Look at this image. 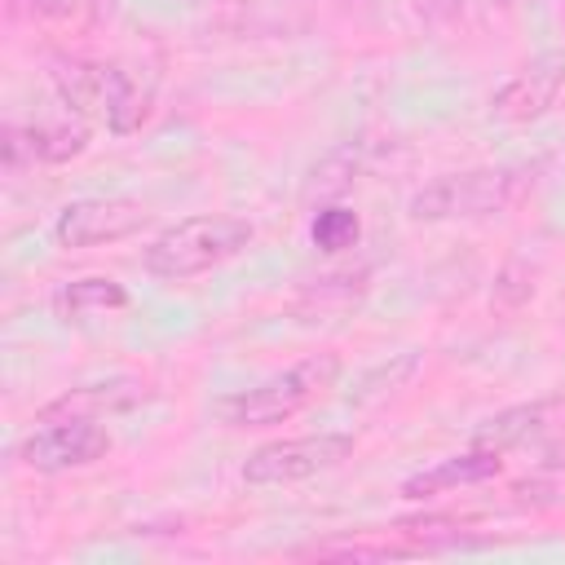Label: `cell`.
Listing matches in <instances>:
<instances>
[{
  "instance_id": "9",
  "label": "cell",
  "mask_w": 565,
  "mask_h": 565,
  "mask_svg": "<svg viewBox=\"0 0 565 565\" xmlns=\"http://www.w3.org/2000/svg\"><path fill=\"white\" fill-rule=\"evenodd\" d=\"M146 397L141 380H102V384H79L66 388L62 397H53L49 406H40L35 419H102L110 411H128Z\"/></svg>"
},
{
  "instance_id": "16",
  "label": "cell",
  "mask_w": 565,
  "mask_h": 565,
  "mask_svg": "<svg viewBox=\"0 0 565 565\" xmlns=\"http://www.w3.org/2000/svg\"><path fill=\"white\" fill-rule=\"evenodd\" d=\"M353 172H358V154L353 146H340L331 150L322 163H313L309 181H305V199H331V194H344L353 185Z\"/></svg>"
},
{
  "instance_id": "11",
  "label": "cell",
  "mask_w": 565,
  "mask_h": 565,
  "mask_svg": "<svg viewBox=\"0 0 565 565\" xmlns=\"http://www.w3.org/2000/svg\"><path fill=\"white\" fill-rule=\"evenodd\" d=\"M154 110V79H141V71H128V66H106V128L115 137H128L137 132Z\"/></svg>"
},
{
  "instance_id": "5",
  "label": "cell",
  "mask_w": 565,
  "mask_h": 565,
  "mask_svg": "<svg viewBox=\"0 0 565 565\" xmlns=\"http://www.w3.org/2000/svg\"><path fill=\"white\" fill-rule=\"evenodd\" d=\"M106 450L110 433L97 419H35V428L18 446V459L31 472H71L97 463Z\"/></svg>"
},
{
  "instance_id": "17",
  "label": "cell",
  "mask_w": 565,
  "mask_h": 565,
  "mask_svg": "<svg viewBox=\"0 0 565 565\" xmlns=\"http://www.w3.org/2000/svg\"><path fill=\"white\" fill-rule=\"evenodd\" d=\"M530 296H534L530 269H525L521 260H508V265L499 269V278H494V305H503V309H516V305H525Z\"/></svg>"
},
{
  "instance_id": "1",
  "label": "cell",
  "mask_w": 565,
  "mask_h": 565,
  "mask_svg": "<svg viewBox=\"0 0 565 565\" xmlns=\"http://www.w3.org/2000/svg\"><path fill=\"white\" fill-rule=\"evenodd\" d=\"M252 238H256V225L247 216L203 212V216H185V221L159 230L146 243L141 265L154 278H194V274H207V269L234 260Z\"/></svg>"
},
{
  "instance_id": "15",
  "label": "cell",
  "mask_w": 565,
  "mask_h": 565,
  "mask_svg": "<svg viewBox=\"0 0 565 565\" xmlns=\"http://www.w3.org/2000/svg\"><path fill=\"white\" fill-rule=\"evenodd\" d=\"M358 234H362V221H358V212L344 207V203L318 207L313 221H309V238H313L318 252H344V247L358 243Z\"/></svg>"
},
{
  "instance_id": "8",
  "label": "cell",
  "mask_w": 565,
  "mask_h": 565,
  "mask_svg": "<svg viewBox=\"0 0 565 565\" xmlns=\"http://www.w3.org/2000/svg\"><path fill=\"white\" fill-rule=\"evenodd\" d=\"M499 468H503L499 450L468 446L463 455L437 459L433 468H424V472L406 477V481H402V499H433V494H446V490H459V486H477V481L499 477Z\"/></svg>"
},
{
  "instance_id": "14",
  "label": "cell",
  "mask_w": 565,
  "mask_h": 565,
  "mask_svg": "<svg viewBox=\"0 0 565 565\" xmlns=\"http://www.w3.org/2000/svg\"><path fill=\"white\" fill-rule=\"evenodd\" d=\"M543 424V402H525V406H508V411H494L490 419L477 424L472 433V446L481 450H508V446H521L530 441V433Z\"/></svg>"
},
{
  "instance_id": "2",
  "label": "cell",
  "mask_w": 565,
  "mask_h": 565,
  "mask_svg": "<svg viewBox=\"0 0 565 565\" xmlns=\"http://www.w3.org/2000/svg\"><path fill=\"white\" fill-rule=\"evenodd\" d=\"M340 375V358L335 353H313L252 388H234L225 397L212 402V415L225 428H265V424H282L296 411H305L322 388H331Z\"/></svg>"
},
{
  "instance_id": "4",
  "label": "cell",
  "mask_w": 565,
  "mask_h": 565,
  "mask_svg": "<svg viewBox=\"0 0 565 565\" xmlns=\"http://www.w3.org/2000/svg\"><path fill=\"white\" fill-rule=\"evenodd\" d=\"M353 455V437L349 433H313V437H287V441H269L256 446L243 459V481L256 490L269 486H291L305 477H318L335 463H344Z\"/></svg>"
},
{
  "instance_id": "6",
  "label": "cell",
  "mask_w": 565,
  "mask_h": 565,
  "mask_svg": "<svg viewBox=\"0 0 565 565\" xmlns=\"http://www.w3.org/2000/svg\"><path fill=\"white\" fill-rule=\"evenodd\" d=\"M146 203L124 199V194H93V199H75L57 212L53 238L62 247H102V243H119L128 234H137L146 225Z\"/></svg>"
},
{
  "instance_id": "10",
  "label": "cell",
  "mask_w": 565,
  "mask_h": 565,
  "mask_svg": "<svg viewBox=\"0 0 565 565\" xmlns=\"http://www.w3.org/2000/svg\"><path fill=\"white\" fill-rule=\"evenodd\" d=\"M49 79H53V93H57L62 110H71L79 119L102 115V106H106V66L102 62L62 53V57L49 62Z\"/></svg>"
},
{
  "instance_id": "18",
  "label": "cell",
  "mask_w": 565,
  "mask_h": 565,
  "mask_svg": "<svg viewBox=\"0 0 565 565\" xmlns=\"http://www.w3.org/2000/svg\"><path fill=\"white\" fill-rule=\"evenodd\" d=\"M35 4H40V0H35Z\"/></svg>"
},
{
  "instance_id": "13",
  "label": "cell",
  "mask_w": 565,
  "mask_h": 565,
  "mask_svg": "<svg viewBox=\"0 0 565 565\" xmlns=\"http://www.w3.org/2000/svg\"><path fill=\"white\" fill-rule=\"evenodd\" d=\"M128 305V287L106 278V274H88V278H71L53 291V313L75 322L88 313H106V309H124Z\"/></svg>"
},
{
  "instance_id": "12",
  "label": "cell",
  "mask_w": 565,
  "mask_h": 565,
  "mask_svg": "<svg viewBox=\"0 0 565 565\" xmlns=\"http://www.w3.org/2000/svg\"><path fill=\"white\" fill-rule=\"evenodd\" d=\"M88 137H93L88 132V119H79L71 110L49 115V119H40V124L26 128L31 159H40V163H71V159H79L88 150Z\"/></svg>"
},
{
  "instance_id": "7",
  "label": "cell",
  "mask_w": 565,
  "mask_h": 565,
  "mask_svg": "<svg viewBox=\"0 0 565 565\" xmlns=\"http://www.w3.org/2000/svg\"><path fill=\"white\" fill-rule=\"evenodd\" d=\"M561 84H565V57L547 53V57L530 62L525 71H516L503 88H494L490 115L503 119V124H530V119H539V115L552 110Z\"/></svg>"
},
{
  "instance_id": "3",
  "label": "cell",
  "mask_w": 565,
  "mask_h": 565,
  "mask_svg": "<svg viewBox=\"0 0 565 565\" xmlns=\"http://www.w3.org/2000/svg\"><path fill=\"white\" fill-rule=\"evenodd\" d=\"M534 168H468V172H446L437 181H428L424 190L411 194V216L415 221H472V216H490L503 212L534 177H525Z\"/></svg>"
}]
</instances>
